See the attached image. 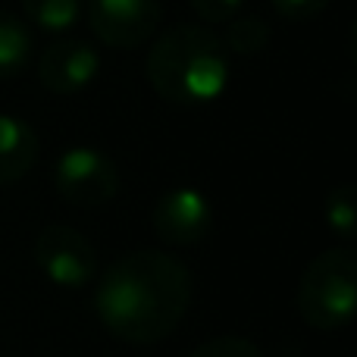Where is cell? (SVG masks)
Here are the masks:
<instances>
[{"mask_svg":"<svg viewBox=\"0 0 357 357\" xmlns=\"http://www.w3.org/2000/svg\"><path fill=\"white\" fill-rule=\"evenodd\" d=\"M191 273L163 251H132L107 266L94 289L100 326L129 345H154L176 333L191 304Z\"/></svg>","mask_w":357,"mask_h":357,"instance_id":"1","label":"cell"},{"mask_svg":"<svg viewBox=\"0 0 357 357\" xmlns=\"http://www.w3.org/2000/svg\"><path fill=\"white\" fill-rule=\"evenodd\" d=\"M229 50L207 25L167 29L148 54V82L169 104H213L229 88Z\"/></svg>","mask_w":357,"mask_h":357,"instance_id":"2","label":"cell"},{"mask_svg":"<svg viewBox=\"0 0 357 357\" xmlns=\"http://www.w3.org/2000/svg\"><path fill=\"white\" fill-rule=\"evenodd\" d=\"M31 31L19 16L0 10V82L19 75L31 60Z\"/></svg>","mask_w":357,"mask_h":357,"instance_id":"10","label":"cell"},{"mask_svg":"<svg viewBox=\"0 0 357 357\" xmlns=\"http://www.w3.org/2000/svg\"><path fill=\"white\" fill-rule=\"evenodd\" d=\"M38 160V135L25 119L0 113V185L19 182Z\"/></svg>","mask_w":357,"mask_h":357,"instance_id":"9","label":"cell"},{"mask_svg":"<svg viewBox=\"0 0 357 357\" xmlns=\"http://www.w3.org/2000/svg\"><path fill=\"white\" fill-rule=\"evenodd\" d=\"M100 54L88 41H56L38 60V79L54 94H79L98 79Z\"/></svg>","mask_w":357,"mask_h":357,"instance_id":"8","label":"cell"},{"mask_svg":"<svg viewBox=\"0 0 357 357\" xmlns=\"http://www.w3.org/2000/svg\"><path fill=\"white\" fill-rule=\"evenodd\" d=\"M220 41L229 54H238V56L260 54L270 44V25L260 16H232L226 22V35Z\"/></svg>","mask_w":357,"mask_h":357,"instance_id":"11","label":"cell"},{"mask_svg":"<svg viewBox=\"0 0 357 357\" xmlns=\"http://www.w3.org/2000/svg\"><path fill=\"white\" fill-rule=\"evenodd\" d=\"M323 216H326V226L333 229L342 241L357 238V201H354V185L351 182H342L329 191Z\"/></svg>","mask_w":357,"mask_h":357,"instance_id":"13","label":"cell"},{"mask_svg":"<svg viewBox=\"0 0 357 357\" xmlns=\"http://www.w3.org/2000/svg\"><path fill=\"white\" fill-rule=\"evenodd\" d=\"M29 22L44 31H69L79 22L82 0H22Z\"/></svg>","mask_w":357,"mask_h":357,"instance_id":"12","label":"cell"},{"mask_svg":"<svg viewBox=\"0 0 357 357\" xmlns=\"http://www.w3.org/2000/svg\"><path fill=\"white\" fill-rule=\"evenodd\" d=\"M31 254L38 270L60 289H82L98 273V251L73 226H44Z\"/></svg>","mask_w":357,"mask_h":357,"instance_id":"5","label":"cell"},{"mask_svg":"<svg viewBox=\"0 0 357 357\" xmlns=\"http://www.w3.org/2000/svg\"><path fill=\"white\" fill-rule=\"evenodd\" d=\"M151 226H154L160 241L176 245V248H188L210 235L213 207H210L204 191L173 188L154 204V210H151Z\"/></svg>","mask_w":357,"mask_h":357,"instance_id":"7","label":"cell"},{"mask_svg":"<svg viewBox=\"0 0 357 357\" xmlns=\"http://www.w3.org/2000/svg\"><path fill=\"white\" fill-rule=\"evenodd\" d=\"M357 310V254L354 248H329L317 254L298 285V314L320 333H335Z\"/></svg>","mask_w":357,"mask_h":357,"instance_id":"3","label":"cell"},{"mask_svg":"<svg viewBox=\"0 0 357 357\" xmlns=\"http://www.w3.org/2000/svg\"><path fill=\"white\" fill-rule=\"evenodd\" d=\"M245 0H191L195 13L204 22H229L232 16H238Z\"/></svg>","mask_w":357,"mask_h":357,"instance_id":"15","label":"cell"},{"mask_svg":"<svg viewBox=\"0 0 357 357\" xmlns=\"http://www.w3.org/2000/svg\"><path fill=\"white\" fill-rule=\"evenodd\" d=\"M54 188L73 207H104L119 191V169L98 148H88V144L66 148L54 163Z\"/></svg>","mask_w":357,"mask_h":357,"instance_id":"4","label":"cell"},{"mask_svg":"<svg viewBox=\"0 0 357 357\" xmlns=\"http://www.w3.org/2000/svg\"><path fill=\"white\" fill-rule=\"evenodd\" d=\"M160 0H88V22L110 47H138L157 31Z\"/></svg>","mask_w":357,"mask_h":357,"instance_id":"6","label":"cell"},{"mask_svg":"<svg viewBox=\"0 0 357 357\" xmlns=\"http://www.w3.org/2000/svg\"><path fill=\"white\" fill-rule=\"evenodd\" d=\"M273 6L279 16L291 19V22H304V19L320 16L329 6V0H273Z\"/></svg>","mask_w":357,"mask_h":357,"instance_id":"16","label":"cell"},{"mask_svg":"<svg viewBox=\"0 0 357 357\" xmlns=\"http://www.w3.org/2000/svg\"><path fill=\"white\" fill-rule=\"evenodd\" d=\"M188 357H264V351L254 342L238 339V335H220V339L197 345Z\"/></svg>","mask_w":357,"mask_h":357,"instance_id":"14","label":"cell"}]
</instances>
